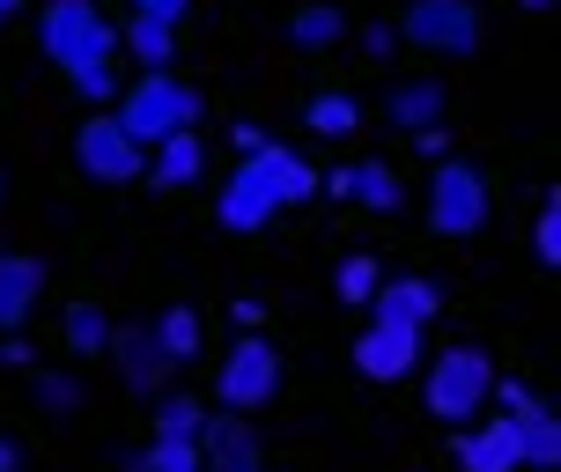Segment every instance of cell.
Returning <instances> with one entry per match:
<instances>
[{
	"mask_svg": "<svg viewBox=\"0 0 561 472\" xmlns=\"http://www.w3.org/2000/svg\"><path fill=\"white\" fill-rule=\"evenodd\" d=\"M215 399H222L229 414H259V406H274V399H280V347H274V339H259V333L237 339V347L215 361Z\"/></svg>",
	"mask_w": 561,
	"mask_h": 472,
	"instance_id": "8992f818",
	"label": "cell"
},
{
	"mask_svg": "<svg viewBox=\"0 0 561 472\" xmlns=\"http://www.w3.org/2000/svg\"><path fill=\"white\" fill-rule=\"evenodd\" d=\"M377 280H385V266H377L369 251H355V258H340L333 296H340V303H369V296H377Z\"/></svg>",
	"mask_w": 561,
	"mask_h": 472,
	"instance_id": "484cf974",
	"label": "cell"
},
{
	"mask_svg": "<svg viewBox=\"0 0 561 472\" xmlns=\"http://www.w3.org/2000/svg\"><path fill=\"white\" fill-rule=\"evenodd\" d=\"M67 89H75L82 104H96V112H112V104H118V89H126V74H118V59H112V67H89V74H75Z\"/></svg>",
	"mask_w": 561,
	"mask_h": 472,
	"instance_id": "f1b7e54d",
	"label": "cell"
},
{
	"mask_svg": "<svg viewBox=\"0 0 561 472\" xmlns=\"http://www.w3.org/2000/svg\"><path fill=\"white\" fill-rule=\"evenodd\" d=\"M199 170H207V140H199V126H185V134L156 140V156L140 163V185H156V193H193Z\"/></svg>",
	"mask_w": 561,
	"mask_h": 472,
	"instance_id": "4fadbf2b",
	"label": "cell"
},
{
	"mask_svg": "<svg viewBox=\"0 0 561 472\" xmlns=\"http://www.w3.org/2000/svg\"><path fill=\"white\" fill-rule=\"evenodd\" d=\"M37 303H45V258L37 251H0V333H23Z\"/></svg>",
	"mask_w": 561,
	"mask_h": 472,
	"instance_id": "5bb4252c",
	"label": "cell"
},
{
	"mask_svg": "<svg viewBox=\"0 0 561 472\" xmlns=\"http://www.w3.org/2000/svg\"><path fill=\"white\" fill-rule=\"evenodd\" d=\"M112 118L140 140V148H156L163 134H185V126H199V89L185 82L178 67H163V74H140V82L118 89Z\"/></svg>",
	"mask_w": 561,
	"mask_h": 472,
	"instance_id": "7a4b0ae2",
	"label": "cell"
},
{
	"mask_svg": "<svg viewBox=\"0 0 561 472\" xmlns=\"http://www.w3.org/2000/svg\"><path fill=\"white\" fill-rule=\"evenodd\" d=\"M288 45L304 59L340 53V45H347V8H340V0H296V8H288Z\"/></svg>",
	"mask_w": 561,
	"mask_h": 472,
	"instance_id": "9a60e30c",
	"label": "cell"
},
{
	"mask_svg": "<svg viewBox=\"0 0 561 472\" xmlns=\"http://www.w3.org/2000/svg\"><path fill=\"white\" fill-rule=\"evenodd\" d=\"M75 163H82V177H96V185H140L148 148H140L112 112H89L82 126H75Z\"/></svg>",
	"mask_w": 561,
	"mask_h": 472,
	"instance_id": "52a82bcc",
	"label": "cell"
},
{
	"mask_svg": "<svg viewBox=\"0 0 561 472\" xmlns=\"http://www.w3.org/2000/svg\"><path fill=\"white\" fill-rule=\"evenodd\" d=\"M363 53H369V59L392 53V23H369V30H363Z\"/></svg>",
	"mask_w": 561,
	"mask_h": 472,
	"instance_id": "d6a6232c",
	"label": "cell"
},
{
	"mask_svg": "<svg viewBox=\"0 0 561 472\" xmlns=\"http://www.w3.org/2000/svg\"><path fill=\"white\" fill-rule=\"evenodd\" d=\"M37 53L59 67V82H75L89 67H112L118 59V23L96 0H45V15H37Z\"/></svg>",
	"mask_w": 561,
	"mask_h": 472,
	"instance_id": "6da1fadb",
	"label": "cell"
},
{
	"mask_svg": "<svg viewBox=\"0 0 561 472\" xmlns=\"http://www.w3.org/2000/svg\"><path fill=\"white\" fill-rule=\"evenodd\" d=\"M59 339H67V355H75V361H104V339H112L104 303H96V296H75L67 318H59Z\"/></svg>",
	"mask_w": 561,
	"mask_h": 472,
	"instance_id": "d6986e66",
	"label": "cell"
},
{
	"mask_svg": "<svg viewBox=\"0 0 561 472\" xmlns=\"http://www.w3.org/2000/svg\"><path fill=\"white\" fill-rule=\"evenodd\" d=\"M259 156V170H266V185H274V199L280 207H304L310 193H318V170L296 156V148H280V140H266V148H252Z\"/></svg>",
	"mask_w": 561,
	"mask_h": 472,
	"instance_id": "e0dca14e",
	"label": "cell"
},
{
	"mask_svg": "<svg viewBox=\"0 0 561 472\" xmlns=\"http://www.w3.org/2000/svg\"><path fill=\"white\" fill-rule=\"evenodd\" d=\"M199 421H207V406H199L193 391H170L163 414H156V436H199Z\"/></svg>",
	"mask_w": 561,
	"mask_h": 472,
	"instance_id": "83f0119b",
	"label": "cell"
},
{
	"mask_svg": "<svg viewBox=\"0 0 561 472\" xmlns=\"http://www.w3.org/2000/svg\"><path fill=\"white\" fill-rule=\"evenodd\" d=\"M517 436H525V472H554L561 465V421L539 406L533 421H517Z\"/></svg>",
	"mask_w": 561,
	"mask_h": 472,
	"instance_id": "d4e9b609",
	"label": "cell"
},
{
	"mask_svg": "<svg viewBox=\"0 0 561 472\" xmlns=\"http://www.w3.org/2000/svg\"><path fill=\"white\" fill-rule=\"evenodd\" d=\"M104 355H112L118 384H126V391H148V399H163V384L178 377V361L156 347V333H148V325H112Z\"/></svg>",
	"mask_w": 561,
	"mask_h": 472,
	"instance_id": "30bf717a",
	"label": "cell"
},
{
	"mask_svg": "<svg viewBox=\"0 0 561 472\" xmlns=\"http://www.w3.org/2000/svg\"><path fill=\"white\" fill-rule=\"evenodd\" d=\"M0 199H8V170H0Z\"/></svg>",
	"mask_w": 561,
	"mask_h": 472,
	"instance_id": "8d00e7d4",
	"label": "cell"
},
{
	"mask_svg": "<svg viewBox=\"0 0 561 472\" xmlns=\"http://www.w3.org/2000/svg\"><path fill=\"white\" fill-rule=\"evenodd\" d=\"M450 458L458 472H525V436L510 414H488L473 428H450Z\"/></svg>",
	"mask_w": 561,
	"mask_h": 472,
	"instance_id": "ba28073f",
	"label": "cell"
},
{
	"mask_svg": "<svg viewBox=\"0 0 561 472\" xmlns=\"http://www.w3.org/2000/svg\"><path fill=\"white\" fill-rule=\"evenodd\" d=\"M185 8L193 0H134V15H148V23H185Z\"/></svg>",
	"mask_w": 561,
	"mask_h": 472,
	"instance_id": "4dcf8cb0",
	"label": "cell"
},
{
	"mask_svg": "<svg viewBox=\"0 0 561 472\" xmlns=\"http://www.w3.org/2000/svg\"><path fill=\"white\" fill-rule=\"evenodd\" d=\"M525 8H533V15H547V8H554V0H525Z\"/></svg>",
	"mask_w": 561,
	"mask_h": 472,
	"instance_id": "d590c367",
	"label": "cell"
},
{
	"mask_svg": "<svg viewBox=\"0 0 561 472\" xmlns=\"http://www.w3.org/2000/svg\"><path fill=\"white\" fill-rule=\"evenodd\" d=\"M0 472H23V450L8 444V436H0Z\"/></svg>",
	"mask_w": 561,
	"mask_h": 472,
	"instance_id": "836d02e7",
	"label": "cell"
},
{
	"mask_svg": "<svg viewBox=\"0 0 561 472\" xmlns=\"http://www.w3.org/2000/svg\"><path fill=\"white\" fill-rule=\"evenodd\" d=\"M15 8H23V0H0V23H15Z\"/></svg>",
	"mask_w": 561,
	"mask_h": 472,
	"instance_id": "e575fe53",
	"label": "cell"
},
{
	"mask_svg": "<svg viewBox=\"0 0 561 472\" xmlns=\"http://www.w3.org/2000/svg\"><path fill=\"white\" fill-rule=\"evenodd\" d=\"M495 391H503L510 421H533V414H539V391H525V384H495Z\"/></svg>",
	"mask_w": 561,
	"mask_h": 472,
	"instance_id": "1f68e13d",
	"label": "cell"
},
{
	"mask_svg": "<svg viewBox=\"0 0 561 472\" xmlns=\"http://www.w3.org/2000/svg\"><path fill=\"white\" fill-rule=\"evenodd\" d=\"M304 126H310V134H325V140H347L355 126H363V104H355L347 89H325V96H310V104H304Z\"/></svg>",
	"mask_w": 561,
	"mask_h": 472,
	"instance_id": "7402d4cb",
	"label": "cell"
},
{
	"mask_svg": "<svg viewBox=\"0 0 561 472\" xmlns=\"http://www.w3.org/2000/svg\"><path fill=\"white\" fill-rule=\"evenodd\" d=\"M480 229H488V177H480L466 156H458V163H436V177H428V237L466 244Z\"/></svg>",
	"mask_w": 561,
	"mask_h": 472,
	"instance_id": "5b68a950",
	"label": "cell"
},
{
	"mask_svg": "<svg viewBox=\"0 0 561 472\" xmlns=\"http://www.w3.org/2000/svg\"><path fill=\"white\" fill-rule=\"evenodd\" d=\"M134 472H207V458H199V436H156V444L134 458Z\"/></svg>",
	"mask_w": 561,
	"mask_h": 472,
	"instance_id": "603a6c76",
	"label": "cell"
},
{
	"mask_svg": "<svg viewBox=\"0 0 561 472\" xmlns=\"http://www.w3.org/2000/svg\"><path fill=\"white\" fill-rule=\"evenodd\" d=\"M355 369H363L369 384H399V377H414L421 369V325H377L369 318V333L347 347Z\"/></svg>",
	"mask_w": 561,
	"mask_h": 472,
	"instance_id": "8fae6325",
	"label": "cell"
},
{
	"mask_svg": "<svg viewBox=\"0 0 561 472\" xmlns=\"http://www.w3.org/2000/svg\"><path fill=\"white\" fill-rule=\"evenodd\" d=\"M148 333H156V347H163V355L178 361V369H185V361L199 355V339H207V325H199V310H193V303H170L163 318L148 325Z\"/></svg>",
	"mask_w": 561,
	"mask_h": 472,
	"instance_id": "44dd1931",
	"label": "cell"
},
{
	"mask_svg": "<svg viewBox=\"0 0 561 472\" xmlns=\"http://www.w3.org/2000/svg\"><path fill=\"white\" fill-rule=\"evenodd\" d=\"M199 458H207V472H266L252 414H207L199 421Z\"/></svg>",
	"mask_w": 561,
	"mask_h": 472,
	"instance_id": "7c38bea8",
	"label": "cell"
},
{
	"mask_svg": "<svg viewBox=\"0 0 561 472\" xmlns=\"http://www.w3.org/2000/svg\"><path fill=\"white\" fill-rule=\"evenodd\" d=\"M533 251H539V266H561V222H554V199L539 207V229H533Z\"/></svg>",
	"mask_w": 561,
	"mask_h": 472,
	"instance_id": "f546056e",
	"label": "cell"
},
{
	"mask_svg": "<svg viewBox=\"0 0 561 472\" xmlns=\"http://www.w3.org/2000/svg\"><path fill=\"white\" fill-rule=\"evenodd\" d=\"M355 199H363L369 215H399L407 185H399V170H392V163H355Z\"/></svg>",
	"mask_w": 561,
	"mask_h": 472,
	"instance_id": "cb8c5ba5",
	"label": "cell"
},
{
	"mask_svg": "<svg viewBox=\"0 0 561 472\" xmlns=\"http://www.w3.org/2000/svg\"><path fill=\"white\" fill-rule=\"evenodd\" d=\"M495 399V355L488 347H444V355L428 361V377H421V406L450 428H466V414H480Z\"/></svg>",
	"mask_w": 561,
	"mask_h": 472,
	"instance_id": "3957f363",
	"label": "cell"
},
{
	"mask_svg": "<svg viewBox=\"0 0 561 472\" xmlns=\"http://www.w3.org/2000/svg\"><path fill=\"white\" fill-rule=\"evenodd\" d=\"M369 310H377V325H428L436 310H444V296H436V280H377V296H369Z\"/></svg>",
	"mask_w": 561,
	"mask_h": 472,
	"instance_id": "2e32d148",
	"label": "cell"
},
{
	"mask_svg": "<svg viewBox=\"0 0 561 472\" xmlns=\"http://www.w3.org/2000/svg\"><path fill=\"white\" fill-rule=\"evenodd\" d=\"M118 53H134L148 74H163L170 59H178V23H148V15H126V23H118Z\"/></svg>",
	"mask_w": 561,
	"mask_h": 472,
	"instance_id": "ffe728a7",
	"label": "cell"
},
{
	"mask_svg": "<svg viewBox=\"0 0 561 472\" xmlns=\"http://www.w3.org/2000/svg\"><path fill=\"white\" fill-rule=\"evenodd\" d=\"M30 391H37V406H45V414H75V406H82V384H75V377H59V369H30Z\"/></svg>",
	"mask_w": 561,
	"mask_h": 472,
	"instance_id": "4316f807",
	"label": "cell"
},
{
	"mask_svg": "<svg viewBox=\"0 0 561 472\" xmlns=\"http://www.w3.org/2000/svg\"><path fill=\"white\" fill-rule=\"evenodd\" d=\"M385 118H392V126H444L450 118V89L444 82H399L392 96H385Z\"/></svg>",
	"mask_w": 561,
	"mask_h": 472,
	"instance_id": "ac0fdd59",
	"label": "cell"
},
{
	"mask_svg": "<svg viewBox=\"0 0 561 472\" xmlns=\"http://www.w3.org/2000/svg\"><path fill=\"white\" fill-rule=\"evenodd\" d=\"M392 37H407L414 53H436V59H466L480 53L488 23H480V0H407Z\"/></svg>",
	"mask_w": 561,
	"mask_h": 472,
	"instance_id": "277c9868",
	"label": "cell"
},
{
	"mask_svg": "<svg viewBox=\"0 0 561 472\" xmlns=\"http://www.w3.org/2000/svg\"><path fill=\"white\" fill-rule=\"evenodd\" d=\"M215 215H222L229 237H259V229L280 215L274 185H266V170H259V156H244V163L222 177V199H215Z\"/></svg>",
	"mask_w": 561,
	"mask_h": 472,
	"instance_id": "9c48e42d",
	"label": "cell"
}]
</instances>
